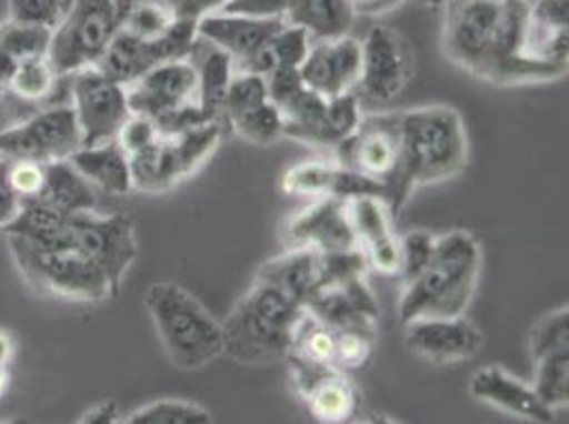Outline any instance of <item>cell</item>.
Instances as JSON below:
<instances>
[{"instance_id": "obj_23", "label": "cell", "mask_w": 569, "mask_h": 424, "mask_svg": "<svg viewBox=\"0 0 569 424\" xmlns=\"http://www.w3.org/2000/svg\"><path fill=\"white\" fill-rule=\"evenodd\" d=\"M170 49L162 37L144 41L126 30H119L94 67L121 85H130L153 67L170 62Z\"/></svg>"}, {"instance_id": "obj_39", "label": "cell", "mask_w": 569, "mask_h": 424, "mask_svg": "<svg viewBox=\"0 0 569 424\" xmlns=\"http://www.w3.org/2000/svg\"><path fill=\"white\" fill-rule=\"evenodd\" d=\"M336 331V349H333V367L342 372L363 370L375 356L377 333L359 330Z\"/></svg>"}, {"instance_id": "obj_29", "label": "cell", "mask_w": 569, "mask_h": 424, "mask_svg": "<svg viewBox=\"0 0 569 424\" xmlns=\"http://www.w3.org/2000/svg\"><path fill=\"white\" fill-rule=\"evenodd\" d=\"M310 46H312V39L305 28L284 22L253 53H249L240 62H234V71L266 77L281 67L300 69V64L309 55Z\"/></svg>"}, {"instance_id": "obj_46", "label": "cell", "mask_w": 569, "mask_h": 424, "mask_svg": "<svg viewBox=\"0 0 569 424\" xmlns=\"http://www.w3.org/2000/svg\"><path fill=\"white\" fill-rule=\"evenodd\" d=\"M291 0H228L221 13L253 20H284Z\"/></svg>"}, {"instance_id": "obj_27", "label": "cell", "mask_w": 569, "mask_h": 424, "mask_svg": "<svg viewBox=\"0 0 569 424\" xmlns=\"http://www.w3.org/2000/svg\"><path fill=\"white\" fill-rule=\"evenodd\" d=\"M283 24L284 20H253L219 11L207 16L198 24V37L211 41L217 48L230 53L234 62H240Z\"/></svg>"}, {"instance_id": "obj_10", "label": "cell", "mask_w": 569, "mask_h": 424, "mask_svg": "<svg viewBox=\"0 0 569 424\" xmlns=\"http://www.w3.org/2000/svg\"><path fill=\"white\" fill-rule=\"evenodd\" d=\"M83 147L72 107H49L22 123L0 130V158L51 164L69 160Z\"/></svg>"}, {"instance_id": "obj_35", "label": "cell", "mask_w": 569, "mask_h": 424, "mask_svg": "<svg viewBox=\"0 0 569 424\" xmlns=\"http://www.w3.org/2000/svg\"><path fill=\"white\" fill-rule=\"evenodd\" d=\"M121 421L128 424H211L213 414L193 401L162 400L142 405Z\"/></svg>"}, {"instance_id": "obj_42", "label": "cell", "mask_w": 569, "mask_h": 424, "mask_svg": "<svg viewBox=\"0 0 569 424\" xmlns=\"http://www.w3.org/2000/svg\"><path fill=\"white\" fill-rule=\"evenodd\" d=\"M67 9V0H9V20L56 28Z\"/></svg>"}, {"instance_id": "obj_7", "label": "cell", "mask_w": 569, "mask_h": 424, "mask_svg": "<svg viewBox=\"0 0 569 424\" xmlns=\"http://www.w3.org/2000/svg\"><path fill=\"white\" fill-rule=\"evenodd\" d=\"M132 0H72L53 28L49 60L60 77L94 67L121 30Z\"/></svg>"}, {"instance_id": "obj_43", "label": "cell", "mask_w": 569, "mask_h": 424, "mask_svg": "<svg viewBox=\"0 0 569 424\" xmlns=\"http://www.w3.org/2000/svg\"><path fill=\"white\" fill-rule=\"evenodd\" d=\"M7 176L22 200H34L46 185V164L30 160H9Z\"/></svg>"}, {"instance_id": "obj_53", "label": "cell", "mask_w": 569, "mask_h": 424, "mask_svg": "<svg viewBox=\"0 0 569 424\" xmlns=\"http://www.w3.org/2000/svg\"><path fill=\"white\" fill-rule=\"evenodd\" d=\"M7 382H9V377H7V370H4V367H0V400H2L4 391H7Z\"/></svg>"}, {"instance_id": "obj_15", "label": "cell", "mask_w": 569, "mask_h": 424, "mask_svg": "<svg viewBox=\"0 0 569 424\" xmlns=\"http://www.w3.org/2000/svg\"><path fill=\"white\" fill-rule=\"evenodd\" d=\"M336 158L338 164L387 189L400 160L398 115L361 118L356 132L336 147Z\"/></svg>"}, {"instance_id": "obj_4", "label": "cell", "mask_w": 569, "mask_h": 424, "mask_svg": "<svg viewBox=\"0 0 569 424\" xmlns=\"http://www.w3.org/2000/svg\"><path fill=\"white\" fill-rule=\"evenodd\" d=\"M142 304L177 367L196 372L223 356L221 321L186 286L172 281L153 283L144 291Z\"/></svg>"}, {"instance_id": "obj_2", "label": "cell", "mask_w": 569, "mask_h": 424, "mask_svg": "<svg viewBox=\"0 0 569 424\" xmlns=\"http://www.w3.org/2000/svg\"><path fill=\"white\" fill-rule=\"evenodd\" d=\"M480 265V244L470 232L452 230L438 238L426 270L406 283L398 306L400 323L466 314L478 289Z\"/></svg>"}, {"instance_id": "obj_50", "label": "cell", "mask_w": 569, "mask_h": 424, "mask_svg": "<svg viewBox=\"0 0 569 424\" xmlns=\"http://www.w3.org/2000/svg\"><path fill=\"white\" fill-rule=\"evenodd\" d=\"M403 0H370L366 7L359 9V13H366V16H382V13H389L393 11L396 7H400Z\"/></svg>"}, {"instance_id": "obj_34", "label": "cell", "mask_w": 569, "mask_h": 424, "mask_svg": "<svg viewBox=\"0 0 569 424\" xmlns=\"http://www.w3.org/2000/svg\"><path fill=\"white\" fill-rule=\"evenodd\" d=\"M226 123L242 141L251 142L256 147H268L284 137L283 113L270 100L228 119Z\"/></svg>"}, {"instance_id": "obj_26", "label": "cell", "mask_w": 569, "mask_h": 424, "mask_svg": "<svg viewBox=\"0 0 569 424\" xmlns=\"http://www.w3.org/2000/svg\"><path fill=\"white\" fill-rule=\"evenodd\" d=\"M198 74V109L209 121H221V104L234 77V60L211 41L196 37L188 55Z\"/></svg>"}, {"instance_id": "obj_41", "label": "cell", "mask_w": 569, "mask_h": 424, "mask_svg": "<svg viewBox=\"0 0 569 424\" xmlns=\"http://www.w3.org/2000/svg\"><path fill=\"white\" fill-rule=\"evenodd\" d=\"M436 240L438 238L429 232H423V230H415V232L400 238V249H402L400 279L403 283H410L426 270L427 263L436 251Z\"/></svg>"}, {"instance_id": "obj_47", "label": "cell", "mask_w": 569, "mask_h": 424, "mask_svg": "<svg viewBox=\"0 0 569 424\" xmlns=\"http://www.w3.org/2000/svg\"><path fill=\"white\" fill-rule=\"evenodd\" d=\"M174 20L200 24L207 16L219 13L228 0H167Z\"/></svg>"}, {"instance_id": "obj_52", "label": "cell", "mask_w": 569, "mask_h": 424, "mask_svg": "<svg viewBox=\"0 0 569 424\" xmlns=\"http://www.w3.org/2000/svg\"><path fill=\"white\" fill-rule=\"evenodd\" d=\"M426 7H431V9H445L451 0H421Z\"/></svg>"}, {"instance_id": "obj_49", "label": "cell", "mask_w": 569, "mask_h": 424, "mask_svg": "<svg viewBox=\"0 0 569 424\" xmlns=\"http://www.w3.org/2000/svg\"><path fill=\"white\" fill-rule=\"evenodd\" d=\"M121 412H119L118 401L109 400L102 403H96L94 407H90L81 418V424H116L121 423Z\"/></svg>"}, {"instance_id": "obj_36", "label": "cell", "mask_w": 569, "mask_h": 424, "mask_svg": "<svg viewBox=\"0 0 569 424\" xmlns=\"http://www.w3.org/2000/svg\"><path fill=\"white\" fill-rule=\"evenodd\" d=\"M58 79H62L53 69L49 55L32 58L16 71L7 94H13L26 102H41L56 92Z\"/></svg>"}, {"instance_id": "obj_55", "label": "cell", "mask_w": 569, "mask_h": 424, "mask_svg": "<svg viewBox=\"0 0 569 424\" xmlns=\"http://www.w3.org/2000/svg\"><path fill=\"white\" fill-rule=\"evenodd\" d=\"M71 2L72 0H67V7H71ZM67 11H69V9H67Z\"/></svg>"}, {"instance_id": "obj_32", "label": "cell", "mask_w": 569, "mask_h": 424, "mask_svg": "<svg viewBox=\"0 0 569 424\" xmlns=\"http://www.w3.org/2000/svg\"><path fill=\"white\" fill-rule=\"evenodd\" d=\"M69 216L71 214L56 211L41 200H22L20 214L4 228V234H18L46 246L62 249V234Z\"/></svg>"}, {"instance_id": "obj_17", "label": "cell", "mask_w": 569, "mask_h": 424, "mask_svg": "<svg viewBox=\"0 0 569 424\" xmlns=\"http://www.w3.org/2000/svg\"><path fill=\"white\" fill-rule=\"evenodd\" d=\"M284 242L289 249L307 246L317 253H338L357 249L356 232L347 212V200L317 198L305 211L298 212L284 225Z\"/></svg>"}, {"instance_id": "obj_6", "label": "cell", "mask_w": 569, "mask_h": 424, "mask_svg": "<svg viewBox=\"0 0 569 424\" xmlns=\"http://www.w3.org/2000/svg\"><path fill=\"white\" fill-rule=\"evenodd\" d=\"M126 92L130 111L151 119L162 137L209 123L198 109V74L188 58L153 67Z\"/></svg>"}, {"instance_id": "obj_28", "label": "cell", "mask_w": 569, "mask_h": 424, "mask_svg": "<svg viewBox=\"0 0 569 424\" xmlns=\"http://www.w3.org/2000/svg\"><path fill=\"white\" fill-rule=\"evenodd\" d=\"M353 0H291L284 22L300 26L312 41L347 37L356 24Z\"/></svg>"}, {"instance_id": "obj_37", "label": "cell", "mask_w": 569, "mask_h": 424, "mask_svg": "<svg viewBox=\"0 0 569 424\" xmlns=\"http://www.w3.org/2000/svg\"><path fill=\"white\" fill-rule=\"evenodd\" d=\"M174 18L168 9L167 0H132L126 11L121 30L151 41L158 39L172 26Z\"/></svg>"}, {"instance_id": "obj_16", "label": "cell", "mask_w": 569, "mask_h": 424, "mask_svg": "<svg viewBox=\"0 0 569 424\" xmlns=\"http://www.w3.org/2000/svg\"><path fill=\"white\" fill-rule=\"evenodd\" d=\"M406 327L408 351L431 365L470 361L485 346V335L466 314L419 319Z\"/></svg>"}, {"instance_id": "obj_9", "label": "cell", "mask_w": 569, "mask_h": 424, "mask_svg": "<svg viewBox=\"0 0 569 424\" xmlns=\"http://www.w3.org/2000/svg\"><path fill=\"white\" fill-rule=\"evenodd\" d=\"M62 249L90 261L113 284L119 293L121 283L139 258L134 223L126 214L74 212L62 234Z\"/></svg>"}, {"instance_id": "obj_24", "label": "cell", "mask_w": 569, "mask_h": 424, "mask_svg": "<svg viewBox=\"0 0 569 424\" xmlns=\"http://www.w3.org/2000/svg\"><path fill=\"white\" fill-rule=\"evenodd\" d=\"M256 281L272 284L296 304L307 306L310 295L321 283V253L307 246L289 249L283 255L266 261L258 270Z\"/></svg>"}, {"instance_id": "obj_40", "label": "cell", "mask_w": 569, "mask_h": 424, "mask_svg": "<svg viewBox=\"0 0 569 424\" xmlns=\"http://www.w3.org/2000/svg\"><path fill=\"white\" fill-rule=\"evenodd\" d=\"M569 349V310L568 306L559 307L550 314H546L542 321L536 323L529 335V353L531 359H540L546 353Z\"/></svg>"}, {"instance_id": "obj_38", "label": "cell", "mask_w": 569, "mask_h": 424, "mask_svg": "<svg viewBox=\"0 0 569 424\" xmlns=\"http://www.w3.org/2000/svg\"><path fill=\"white\" fill-rule=\"evenodd\" d=\"M270 100L268 98V88H266V79L260 74H251V72H237L226 90L223 95V104H221V119L234 118L240 115L253 107H258L261 102Z\"/></svg>"}, {"instance_id": "obj_3", "label": "cell", "mask_w": 569, "mask_h": 424, "mask_svg": "<svg viewBox=\"0 0 569 424\" xmlns=\"http://www.w3.org/2000/svg\"><path fill=\"white\" fill-rule=\"evenodd\" d=\"M302 314L305 306L272 284L256 281L221 321L223 354L240 365H270L284 359Z\"/></svg>"}, {"instance_id": "obj_54", "label": "cell", "mask_w": 569, "mask_h": 424, "mask_svg": "<svg viewBox=\"0 0 569 424\" xmlns=\"http://www.w3.org/2000/svg\"><path fill=\"white\" fill-rule=\"evenodd\" d=\"M368 2H370V0H353V4H356L357 13H359V9H361V7H366V4H368Z\"/></svg>"}, {"instance_id": "obj_51", "label": "cell", "mask_w": 569, "mask_h": 424, "mask_svg": "<svg viewBox=\"0 0 569 424\" xmlns=\"http://www.w3.org/2000/svg\"><path fill=\"white\" fill-rule=\"evenodd\" d=\"M16 354V342L7 331L0 330V367H9L11 359Z\"/></svg>"}, {"instance_id": "obj_31", "label": "cell", "mask_w": 569, "mask_h": 424, "mask_svg": "<svg viewBox=\"0 0 569 424\" xmlns=\"http://www.w3.org/2000/svg\"><path fill=\"white\" fill-rule=\"evenodd\" d=\"M34 200H41L64 214L96 209L94 188L74 170L69 160L46 164V185Z\"/></svg>"}, {"instance_id": "obj_18", "label": "cell", "mask_w": 569, "mask_h": 424, "mask_svg": "<svg viewBox=\"0 0 569 424\" xmlns=\"http://www.w3.org/2000/svg\"><path fill=\"white\" fill-rule=\"evenodd\" d=\"M347 212L356 232L357 244L363 251L368 265L385 276H400V236L393 230V214L385 198L357 195L347 200Z\"/></svg>"}, {"instance_id": "obj_1", "label": "cell", "mask_w": 569, "mask_h": 424, "mask_svg": "<svg viewBox=\"0 0 569 424\" xmlns=\"http://www.w3.org/2000/svg\"><path fill=\"white\" fill-rule=\"evenodd\" d=\"M400 160L387 185V206L398 216L417 188L459 176L470 164L466 121L457 109L433 104L398 115Z\"/></svg>"}, {"instance_id": "obj_48", "label": "cell", "mask_w": 569, "mask_h": 424, "mask_svg": "<svg viewBox=\"0 0 569 424\" xmlns=\"http://www.w3.org/2000/svg\"><path fill=\"white\" fill-rule=\"evenodd\" d=\"M7 164H9V160L0 158V230H4L9 223H13V219L20 214V209H22V198L9 183Z\"/></svg>"}, {"instance_id": "obj_11", "label": "cell", "mask_w": 569, "mask_h": 424, "mask_svg": "<svg viewBox=\"0 0 569 424\" xmlns=\"http://www.w3.org/2000/svg\"><path fill=\"white\" fill-rule=\"evenodd\" d=\"M69 77L71 107L83 134V147L116 141L119 130L132 115L126 85L96 67L79 69Z\"/></svg>"}, {"instance_id": "obj_13", "label": "cell", "mask_w": 569, "mask_h": 424, "mask_svg": "<svg viewBox=\"0 0 569 424\" xmlns=\"http://www.w3.org/2000/svg\"><path fill=\"white\" fill-rule=\"evenodd\" d=\"M412 77V53L402 37L387 26H375L361 43L359 102L387 107L398 100Z\"/></svg>"}, {"instance_id": "obj_5", "label": "cell", "mask_w": 569, "mask_h": 424, "mask_svg": "<svg viewBox=\"0 0 569 424\" xmlns=\"http://www.w3.org/2000/svg\"><path fill=\"white\" fill-rule=\"evenodd\" d=\"M7 244L26 283L41 293L86 304H102L118 295L96 265L69 249L46 246L18 234H7Z\"/></svg>"}, {"instance_id": "obj_21", "label": "cell", "mask_w": 569, "mask_h": 424, "mask_svg": "<svg viewBox=\"0 0 569 424\" xmlns=\"http://www.w3.org/2000/svg\"><path fill=\"white\" fill-rule=\"evenodd\" d=\"M468 391L478 403H485L522 421L540 424L555 421V412L540 401L533 386L508 374L499 365H487L478 370L475 376L470 377Z\"/></svg>"}, {"instance_id": "obj_22", "label": "cell", "mask_w": 569, "mask_h": 424, "mask_svg": "<svg viewBox=\"0 0 569 424\" xmlns=\"http://www.w3.org/2000/svg\"><path fill=\"white\" fill-rule=\"evenodd\" d=\"M307 310L321 319L332 330H359L377 333L379 306L366 284V279L351 283L328 284L319 286L309 302Z\"/></svg>"}, {"instance_id": "obj_44", "label": "cell", "mask_w": 569, "mask_h": 424, "mask_svg": "<svg viewBox=\"0 0 569 424\" xmlns=\"http://www.w3.org/2000/svg\"><path fill=\"white\" fill-rule=\"evenodd\" d=\"M158 139H160L158 125L149 118L132 113L130 119L123 123V128L119 130L116 141L128 153V158H132V155L141 153L142 149L151 147Z\"/></svg>"}, {"instance_id": "obj_33", "label": "cell", "mask_w": 569, "mask_h": 424, "mask_svg": "<svg viewBox=\"0 0 569 424\" xmlns=\"http://www.w3.org/2000/svg\"><path fill=\"white\" fill-rule=\"evenodd\" d=\"M533 391L552 412L568 407L569 349H559L536 359Z\"/></svg>"}, {"instance_id": "obj_25", "label": "cell", "mask_w": 569, "mask_h": 424, "mask_svg": "<svg viewBox=\"0 0 569 424\" xmlns=\"http://www.w3.org/2000/svg\"><path fill=\"white\" fill-rule=\"evenodd\" d=\"M69 162L92 188L119 198L132 191V168L128 153L118 141L81 147L72 153Z\"/></svg>"}, {"instance_id": "obj_12", "label": "cell", "mask_w": 569, "mask_h": 424, "mask_svg": "<svg viewBox=\"0 0 569 424\" xmlns=\"http://www.w3.org/2000/svg\"><path fill=\"white\" fill-rule=\"evenodd\" d=\"M289 377L298 397L307 403L310 416L319 423L342 424L353 421L361 407V395L347 372L315 363L300 354L284 356Z\"/></svg>"}, {"instance_id": "obj_14", "label": "cell", "mask_w": 569, "mask_h": 424, "mask_svg": "<svg viewBox=\"0 0 569 424\" xmlns=\"http://www.w3.org/2000/svg\"><path fill=\"white\" fill-rule=\"evenodd\" d=\"M501 0H451L445 9L442 49L459 69L482 79Z\"/></svg>"}, {"instance_id": "obj_8", "label": "cell", "mask_w": 569, "mask_h": 424, "mask_svg": "<svg viewBox=\"0 0 569 424\" xmlns=\"http://www.w3.org/2000/svg\"><path fill=\"white\" fill-rule=\"evenodd\" d=\"M221 141V121H209L183 132L162 137L130 158L132 188L164 193L188 181L209 162Z\"/></svg>"}, {"instance_id": "obj_30", "label": "cell", "mask_w": 569, "mask_h": 424, "mask_svg": "<svg viewBox=\"0 0 569 424\" xmlns=\"http://www.w3.org/2000/svg\"><path fill=\"white\" fill-rule=\"evenodd\" d=\"M53 28L7 20L0 24V94H7L16 71L32 58H46Z\"/></svg>"}, {"instance_id": "obj_45", "label": "cell", "mask_w": 569, "mask_h": 424, "mask_svg": "<svg viewBox=\"0 0 569 424\" xmlns=\"http://www.w3.org/2000/svg\"><path fill=\"white\" fill-rule=\"evenodd\" d=\"M263 79H266L270 102H274L279 109H283L291 98H296L307 88L305 81H302L300 69H291V67L274 69L270 74H266Z\"/></svg>"}, {"instance_id": "obj_20", "label": "cell", "mask_w": 569, "mask_h": 424, "mask_svg": "<svg viewBox=\"0 0 569 424\" xmlns=\"http://www.w3.org/2000/svg\"><path fill=\"white\" fill-rule=\"evenodd\" d=\"M281 188L289 195L305 198H340L351 200L357 195H380L387 198V189L377 181H370L338 162H302L284 172Z\"/></svg>"}, {"instance_id": "obj_19", "label": "cell", "mask_w": 569, "mask_h": 424, "mask_svg": "<svg viewBox=\"0 0 569 424\" xmlns=\"http://www.w3.org/2000/svg\"><path fill=\"white\" fill-rule=\"evenodd\" d=\"M300 74L307 88L326 98L356 92L361 74V43L349 34L312 41Z\"/></svg>"}]
</instances>
